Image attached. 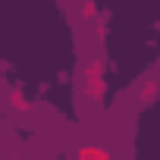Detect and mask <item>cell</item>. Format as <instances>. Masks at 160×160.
Returning <instances> with one entry per match:
<instances>
[{"label":"cell","instance_id":"3","mask_svg":"<svg viewBox=\"0 0 160 160\" xmlns=\"http://www.w3.org/2000/svg\"><path fill=\"white\" fill-rule=\"evenodd\" d=\"M10 104H13V110H19V113H28V110H32V101H28L19 88L10 91Z\"/></svg>","mask_w":160,"mask_h":160},{"label":"cell","instance_id":"1","mask_svg":"<svg viewBox=\"0 0 160 160\" xmlns=\"http://www.w3.org/2000/svg\"><path fill=\"white\" fill-rule=\"evenodd\" d=\"M104 91H107V85H104V60L91 57L85 63V98L91 104H101L104 101Z\"/></svg>","mask_w":160,"mask_h":160},{"label":"cell","instance_id":"2","mask_svg":"<svg viewBox=\"0 0 160 160\" xmlns=\"http://www.w3.org/2000/svg\"><path fill=\"white\" fill-rule=\"evenodd\" d=\"M157 94H160V85L154 82V78H144V82L135 85V101H138L141 107H144V104H154Z\"/></svg>","mask_w":160,"mask_h":160},{"label":"cell","instance_id":"4","mask_svg":"<svg viewBox=\"0 0 160 160\" xmlns=\"http://www.w3.org/2000/svg\"><path fill=\"white\" fill-rule=\"evenodd\" d=\"M94 16H98V7H94V0H82V19L94 22Z\"/></svg>","mask_w":160,"mask_h":160},{"label":"cell","instance_id":"5","mask_svg":"<svg viewBox=\"0 0 160 160\" xmlns=\"http://www.w3.org/2000/svg\"><path fill=\"white\" fill-rule=\"evenodd\" d=\"M98 160H110V154H107V151L101 148V154H98Z\"/></svg>","mask_w":160,"mask_h":160}]
</instances>
